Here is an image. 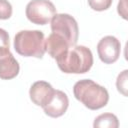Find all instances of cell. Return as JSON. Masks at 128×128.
Listing matches in <instances>:
<instances>
[{
	"instance_id": "5b68a950",
	"label": "cell",
	"mask_w": 128,
	"mask_h": 128,
	"mask_svg": "<svg viewBox=\"0 0 128 128\" xmlns=\"http://www.w3.org/2000/svg\"><path fill=\"white\" fill-rule=\"evenodd\" d=\"M25 14L33 24L46 25L56 14V8L49 0H32L27 4Z\"/></svg>"
},
{
	"instance_id": "7a4b0ae2",
	"label": "cell",
	"mask_w": 128,
	"mask_h": 128,
	"mask_svg": "<svg viewBox=\"0 0 128 128\" xmlns=\"http://www.w3.org/2000/svg\"><path fill=\"white\" fill-rule=\"evenodd\" d=\"M73 93L75 98L90 110L103 108L109 101L107 89L90 79L76 82L73 87Z\"/></svg>"
},
{
	"instance_id": "30bf717a",
	"label": "cell",
	"mask_w": 128,
	"mask_h": 128,
	"mask_svg": "<svg viewBox=\"0 0 128 128\" xmlns=\"http://www.w3.org/2000/svg\"><path fill=\"white\" fill-rule=\"evenodd\" d=\"M69 47H71L68 42L60 35L56 33H51L47 39H45V48L48 54L56 59L62 53H64Z\"/></svg>"
},
{
	"instance_id": "7c38bea8",
	"label": "cell",
	"mask_w": 128,
	"mask_h": 128,
	"mask_svg": "<svg viewBox=\"0 0 128 128\" xmlns=\"http://www.w3.org/2000/svg\"><path fill=\"white\" fill-rule=\"evenodd\" d=\"M127 72H128V70L122 71L118 75L117 80H116L117 90L124 96H127Z\"/></svg>"
},
{
	"instance_id": "9a60e30c",
	"label": "cell",
	"mask_w": 128,
	"mask_h": 128,
	"mask_svg": "<svg viewBox=\"0 0 128 128\" xmlns=\"http://www.w3.org/2000/svg\"><path fill=\"white\" fill-rule=\"evenodd\" d=\"M9 35L8 32L0 28V50L9 49Z\"/></svg>"
},
{
	"instance_id": "8fae6325",
	"label": "cell",
	"mask_w": 128,
	"mask_h": 128,
	"mask_svg": "<svg viewBox=\"0 0 128 128\" xmlns=\"http://www.w3.org/2000/svg\"><path fill=\"white\" fill-rule=\"evenodd\" d=\"M93 126L95 128H117L119 126V121L116 115L112 113H104L95 118Z\"/></svg>"
},
{
	"instance_id": "9c48e42d",
	"label": "cell",
	"mask_w": 128,
	"mask_h": 128,
	"mask_svg": "<svg viewBox=\"0 0 128 128\" xmlns=\"http://www.w3.org/2000/svg\"><path fill=\"white\" fill-rule=\"evenodd\" d=\"M20 70L18 61L9 49L0 50V79L10 80L15 78Z\"/></svg>"
},
{
	"instance_id": "52a82bcc",
	"label": "cell",
	"mask_w": 128,
	"mask_h": 128,
	"mask_svg": "<svg viewBox=\"0 0 128 128\" xmlns=\"http://www.w3.org/2000/svg\"><path fill=\"white\" fill-rule=\"evenodd\" d=\"M69 106V99L66 93L61 90H54L49 102L43 107L45 114L52 118H58L65 114Z\"/></svg>"
},
{
	"instance_id": "3957f363",
	"label": "cell",
	"mask_w": 128,
	"mask_h": 128,
	"mask_svg": "<svg viewBox=\"0 0 128 128\" xmlns=\"http://www.w3.org/2000/svg\"><path fill=\"white\" fill-rule=\"evenodd\" d=\"M15 51L24 57L42 58L46 52L45 37L40 30H21L14 37Z\"/></svg>"
},
{
	"instance_id": "6da1fadb",
	"label": "cell",
	"mask_w": 128,
	"mask_h": 128,
	"mask_svg": "<svg viewBox=\"0 0 128 128\" xmlns=\"http://www.w3.org/2000/svg\"><path fill=\"white\" fill-rule=\"evenodd\" d=\"M59 69L66 74H83L93 65V55L89 48L83 45L69 47L56 59Z\"/></svg>"
},
{
	"instance_id": "4fadbf2b",
	"label": "cell",
	"mask_w": 128,
	"mask_h": 128,
	"mask_svg": "<svg viewBox=\"0 0 128 128\" xmlns=\"http://www.w3.org/2000/svg\"><path fill=\"white\" fill-rule=\"evenodd\" d=\"M113 0H88V4L91 9L95 11H104L110 8Z\"/></svg>"
},
{
	"instance_id": "8992f818",
	"label": "cell",
	"mask_w": 128,
	"mask_h": 128,
	"mask_svg": "<svg viewBox=\"0 0 128 128\" xmlns=\"http://www.w3.org/2000/svg\"><path fill=\"white\" fill-rule=\"evenodd\" d=\"M121 43L114 36H105L97 44V53L100 60L105 64L116 62L120 56Z\"/></svg>"
},
{
	"instance_id": "ba28073f",
	"label": "cell",
	"mask_w": 128,
	"mask_h": 128,
	"mask_svg": "<svg viewBox=\"0 0 128 128\" xmlns=\"http://www.w3.org/2000/svg\"><path fill=\"white\" fill-rule=\"evenodd\" d=\"M54 93V88L52 85L46 81H36L34 82L29 90V96L31 101L42 108L49 102Z\"/></svg>"
},
{
	"instance_id": "277c9868",
	"label": "cell",
	"mask_w": 128,
	"mask_h": 128,
	"mask_svg": "<svg viewBox=\"0 0 128 128\" xmlns=\"http://www.w3.org/2000/svg\"><path fill=\"white\" fill-rule=\"evenodd\" d=\"M51 30L62 36L70 46L76 45L79 36V28L77 21L69 14H55L51 19Z\"/></svg>"
},
{
	"instance_id": "2e32d148",
	"label": "cell",
	"mask_w": 128,
	"mask_h": 128,
	"mask_svg": "<svg viewBox=\"0 0 128 128\" xmlns=\"http://www.w3.org/2000/svg\"><path fill=\"white\" fill-rule=\"evenodd\" d=\"M117 11L123 19H127V0H120L117 6Z\"/></svg>"
},
{
	"instance_id": "5bb4252c",
	"label": "cell",
	"mask_w": 128,
	"mask_h": 128,
	"mask_svg": "<svg viewBox=\"0 0 128 128\" xmlns=\"http://www.w3.org/2000/svg\"><path fill=\"white\" fill-rule=\"evenodd\" d=\"M12 15V5L8 0H0V19L7 20Z\"/></svg>"
}]
</instances>
